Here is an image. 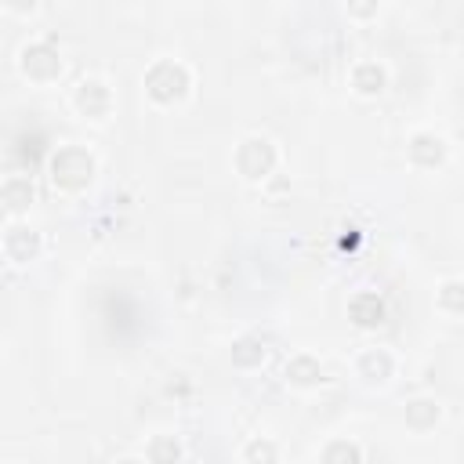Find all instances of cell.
I'll return each instance as SVG.
<instances>
[{
    "label": "cell",
    "instance_id": "5",
    "mask_svg": "<svg viewBox=\"0 0 464 464\" xmlns=\"http://www.w3.org/2000/svg\"><path fill=\"white\" fill-rule=\"evenodd\" d=\"M247 457H276V450H272V446H250V450H247Z\"/></svg>",
    "mask_w": 464,
    "mask_h": 464
},
{
    "label": "cell",
    "instance_id": "1",
    "mask_svg": "<svg viewBox=\"0 0 464 464\" xmlns=\"http://www.w3.org/2000/svg\"><path fill=\"white\" fill-rule=\"evenodd\" d=\"M352 316H356V323L374 327V323H381V316H385V305H381L374 294H363V298L352 301Z\"/></svg>",
    "mask_w": 464,
    "mask_h": 464
},
{
    "label": "cell",
    "instance_id": "4",
    "mask_svg": "<svg viewBox=\"0 0 464 464\" xmlns=\"http://www.w3.org/2000/svg\"><path fill=\"white\" fill-rule=\"evenodd\" d=\"M334 457H352V461H356L359 450H356V446H334V450H327V461H334Z\"/></svg>",
    "mask_w": 464,
    "mask_h": 464
},
{
    "label": "cell",
    "instance_id": "3",
    "mask_svg": "<svg viewBox=\"0 0 464 464\" xmlns=\"http://www.w3.org/2000/svg\"><path fill=\"white\" fill-rule=\"evenodd\" d=\"M442 305L446 309H464V283H446L442 286Z\"/></svg>",
    "mask_w": 464,
    "mask_h": 464
},
{
    "label": "cell",
    "instance_id": "2",
    "mask_svg": "<svg viewBox=\"0 0 464 464\" xmlns=\"http://www.w3.org/2000/svg\"><path fill=\"white\" fill-rule=\"evenodd\" d=\"M381 69L377 66H363L359 73H356V87L363 91V94H374V91H381Z\"/></svg>",
    "mask_w": 464,
    "mask_h": 464
}]
</instances>
